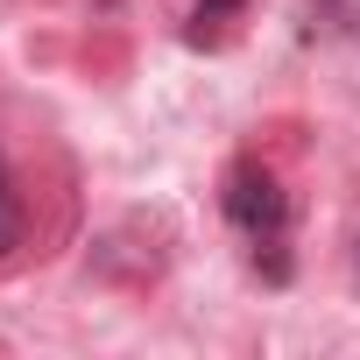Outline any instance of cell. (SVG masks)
<instances>
[{
	"instance_id": "obj_2",
	"label": "cell",
	"mask_w": 360,
	"mask_h": 360,
	"mask_svg": "<svg viewBox=\"0 0 360 360\" xmlns=\"http://www.w3.org/2000/svg\"><path fill=\"white\" fill-rule=\"evenodd\" d=\"M233 15H248V0H198V8H191V43H219L226 29H233Z\"/></svg>"
},
{
	"instance_id": "obj_3",
	"label": "cell",
	"mask_w": 360,
	"mask_h": 360,
	"mask_svg": "<svg viewBox=\"0 0 360 360\" xmlns=\"http://www.w3.org/2000/svg\"><path fill=\"white\" fill-rule=\"evenodd\" d=\"M15 240H22V198L8 184V162H0V255H8Z\"/></svg>"
},
{
	"instance_id": "obj_4",
	"label": "cell",
	"mask_w": 360,
	"mask_h": 360,
	"mask_svg": "<svg viewBox=\"0 0 360 360\" xmlns=\"http://www.w3.org/2000/svg\"><path fill=\"white\" fill-rule=\"evenodd\" d=\"M353 269H360V240H353Z\"/></svg>"
},
{
	"instance_id": "obj_1",
	"label": "cell",
	"mask_w": 360,
	"mask_h": 360,
	"mask_svg": "<svg viewBox=\"0 0 360 360\" xmlns=\"http://www.w3.org/2000/svg\"><path fill=\"white\" fill-rule=\"evenodd\" d=\"M219 205H226V219L255 240V262H269V283H283V276H290V255H283V233H290V191L276 184L262 162H233Z\"/></svg>"
}]
</instances>
